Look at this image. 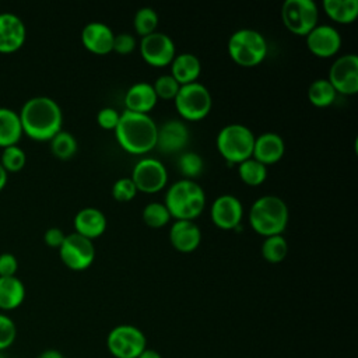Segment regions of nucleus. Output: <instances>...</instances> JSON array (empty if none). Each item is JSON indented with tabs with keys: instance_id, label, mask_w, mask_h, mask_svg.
<instances>
[{
	"instance_id": "nucleus-31",
	"label": "nucleus",
	"mask_w": 358,
	"mask_h": 358,
	"mask_svg": "<svg viewBox=\"0 0 358 358\" xmlns=\"http://www.w3.org/2000/svg\"><path fill=\"white\" fill-rule=\"evenodd\" d=\"M158 25V14L152 7H140L133 18V27L136 32L143 38L155 32Z\"/></svg>"
},
{
	"instance_id": "nucleus-22",
	"label": "nucleus",
	"mask_w": 358,
	"mask_h": 358,
	"mask_svg": "<svg viewBox=\"0 0 358 358\" xmlns=\"http://www.w3.org/2000/svg\"><path fill=\"white\" fill-rule=\"evenodd\" d=\"M157 94L150 83H134L124 94L126 110L137 113H148L157 105Z\"/></svg>"
},
{
	"instance_id": "nucleus-26",
	"label": "nucleus",
	"mask_w": 358,
	"mask_h": 358,
	"mask_svg": "<svg viewBox=\"0 0 358 358\" xmlns=\"http://www.w3.org/2000/svg\"><path fill=\"white\" fill-rule=\"evenodd\" d=\"M323 8L333 21L350 24L358 15V0H323Z\"/></svg>"
},
{
	"instance_id": "nucleus-24",
	"label": "nucleus",
	"mask_w": 358,
	"mask_h": 358,
	"mask_svg": "<svg viewBox=\"0 0 358 358\" xmlns=\"http://www.w3.org/2000/svg\"><path fill=\"white\" fill-rule=\"evenodd\" d=\"M25 299V285L17 275H0V309L11 310Z\"/></svg>"
},
{
	"instance_id": "nucleus-44",
	"label": "nucleus",
	"mask_w": 358,
	"mask_h": 358,
	"mask_svg": "<svg viewBox=\"0 0 358 358\" xmlns=\"http://www.w3.org/2000/svg\"><path fill=\"white\" fill-rule=\"evenodd\" d=\"M7 183V171L4 169V166L0 164V190L6 186Z\"/></svg>"
},
{
	"instance_id": "nucleus-30",
	"label": "nucleus",
	"mask_w": 358,
	"mask_h": 358,
	"mask_svg": "<svg viewBox=\"0 0 358 358\" xmlns=\"http://www.w3.org/2000/svg\"><path fill=\"white\" fill-rule=\"evenodd\" d=\"M77 140L76 137L66 130L57 131L52 138H50V150L55 157L60 159H69L71 158L76 151H77Z\"/></svg>"
},
{
	"instance_id": "nucleus-40",
	"label": "nucleus",
	"mask_w": 358,
	"mask_h": 358,
	"mask_svg": "<svg viewBox=\"0 0 358 358\" xmlns=\"http://www.w3.org/2000/svg\"><path fill=\"white\" fill-rule=\"evenodd\" d=\"M18 268L17 257L10 252L0 253V275H15Z\"/></svg>"
},
{
	"instance_id": "nucleus-35",
	"label": "nucleus",
	"mask_w": 358,
	"mask_h": 358,
	"mask_svg": "<svg viewBox=\"0 0 358 358\" xmlns=\"http://www.w3.org/2000/svg\"><path fill=\"white\" fill-rule=\"evenodd\" d=\"M179 83L171 74L159 76L152 84L157 98L162 99H173L179 91Z\"/></svg>"
},
{
	"instance_id": "nucleus-19",
	"label": "nucleus",
	"mask_w": 358,
	"mask_h": 358,
	"mask_svg": "<svg viewBox=\"0 0 358 358\" xmlns=\"http://www.w3.org/2000/svg\"><path fill=\"white\" fill-rule=\"evenodd\" d=\"M169 241L179 252H193L200 245L201 229L192 220H176L169 228Z\"/></svg>"
},
{
	"instance_id": "nucleus-41",
	"label": "nucleus",
	"mask_w": 358,
	"mask_h": 358,
	"mask_svg": "<svg viewBox=\"0 0 358 358\" xmlns=\"http://www.w3.org/2000/svg\"><path fill=\"white\" fill-rule=\"evenodd\" d=\"M64 238H66V234H64L60 228H57V227H50V228H48V229L45 231V235H43L45 242H46L50 248H57V249H59L60 245L63 243Z\"/></svg>"
},
{
	"instance_id": "nucleus-20",
	"label": "nucleus",
	"mask_w": 358,
	"mask_h": 358,
	"mask_svg": "<svg viewBox=\"0 0 358 358\" xmlns=\"http://www.w3.org/2000/svg\"><path fill=\"white\" fill-rule=\"evenodd\" d=\"M284 151L285 144L282 137L274 131H266L255 137L252 158L267 166L280 161L284 155Z\"/></svg>"
},
{
	"instance_id": "nucleus-18",
	"label": "nucleus",
	"mask_w": 358,
	"mask_h": 358,
	"mask_svg": "<svg viewBox=\"0 0 358 358\" xmlns=\"http://www.w3.org/2000/svg\"><path fill=\"white\" fill-rule=\"evenodd\" d=\"M113 31L101 21L88 22L81 31V42L85 49L96 55H106L113 50Z\"/></svg>"
},
{
	"instance_id": "nucleus-45",
	"label": "nucleus",
	"mask_w": 358,
	"mask_h": 358,
	"mask_svg": "<svg viewBox=\"0 0 358 358\" xmlns=\"http://www.w3.org/2000/svg\"><path fill=\"white\" fill-rule=\"evenodd\" d=\"M0 358H7V357H6L3 352H0Z\"/></svg>"
},
{
	"instance_id": "nucleus-42",
	"label": "nucleus",
	"mask_w": 358,
	"mask_h": 358,
	"mask_svg": "<svg viewBox=\"0 0 358 358\" xmlns=\"http://www.w3.org/2000/svg\"><path fill=\"white\" fill-rule=\"evenodd\" d=\"M38 358H64L63 354L59 351V350H55V348H49V350H45L42 351Z\"/></svg>"
},
{
	"instance_id": "nucleus-17",
	"label": "nucleus",
	"mask_w": 358,
	"mask_h": 358,
	"mask_svg": "<svg viewBox=\"0 0 358 358\" xmlns=\"http://www.w3.org/2000/svg\"><path fill=\"white\" fill-rule=\"evenodd\" d=\"M24 21L11 11L0 13V52L8 53L20 49L25 42Z\"/></svg>"
},
{
	"instance_id": "nucleus-14",
	"label": "nucleus",
	"mask_w": 358,
	"mask_h": 358,
	"mask_svg": "<svg viewBox=\"0 0 358 358\" xmlns=\"http://www.w3.org/2000/svg\"><path fill=\"white\" fill-rule=\"evenodd\" d=\"M213 222L221 229H236L243 217V206L234 194L218 196L210 210Z\"/></svg>"
},
{
	"instance_id": "nucleus-38",
	"label": "nucleus",
	"mask_w": 358,
	"mask_h": 358,
	"mask_svg": "<svg viewBox=\"0 0 358 358\" xmlns=\"http://www.w3.org/2000/svg\"><path fill=\"white\" fill-rule=\"evenodd\" d=\"M119 117H120V113L115 108L106 106V108H102L98 110L96 123L105 130H115V127L119 122Z\"/></svg>"
},
{
	"instance_id": "nucleus-13",
	"label": "nucleus",
	"mask_w": 358,
	"mask_h": 358,
	"mask_svg": "<svg viewBox=\"0 0 358 358\" xmlns=\"http://www.w3.org/2000/svg\"><path fill=\"white\" fill-rule=\"evenodd\" d=\"M140 55L151 66L164 67L171 64L176 55V48L171 36L164 32H152L140 41Z\"/></svg>"
},
{
	"instance_id": "nucleus-25",
	"label": "nucleus",
	"mask_w": 358,
	"mask_h": 358,
	"mask_svg": "<svg viewBox=\"0 0 358 358\" xmlns=\"http://www.w3.org/2000/svg\"><path fill=\"white\" fill-rule=\"evenodd\" d=\"M22 134V126L18 112L0 106V145L17 144Z\"/></svg>"
},
{
	"instance_id": "nucleus-36",
	"label": "nucleus",
	"mask_w": 358,
	"mask_h": 358,
	"mask_svg": "<svg viewBox=\"0 0 358 358\" xmlns=\"http://www.w3.org/2000/svg\"><path fill=\"white\" fill-rule=\"evenodd\" d=\"M15 338H17V326L14 320L7 315L0 313V352L11 347Z\"/></svg>"
},
{
	"instance_id": "nucleus-1",
	"label": "nucleus",
	"mask_w": 358,
	"mask_h": 358,
	"mask_svg": "<svg viewBox=\"0 0 358 358\" xmlns=\"http://www.w3.org/2000/svg\"><path fill=\"white\" fill-rule=\"evenodd\" d=\"M18 115L22 131L35 140H50L62 130L63 112L50 96L36 95L27 99Z\"/></svg>"
},
{
	"instance_id": "nucleus-29",
	"label": "nucleus",
	"mask_w": 358,
	"mask_h": 358,
	"mask_svg": "<svg viewBox=\"0 0 358 358\" xmlns=\"http://www.w3.org/2000/svg\"><path fill=\"white\" fill-rule=\"evenodd\" d=\"M288 253V242L282 235L266 236L262 243V256L270 263H280Z\"/></svg>"
},
{
	"instance_id": "nucleus-23",
	"label": "nucleus",
	"mask_w": 358,
	"mask_h": 358,
	"mask_svg": "<svg viewBox=\"0 0 358 358\" xmlns=\"http://www.w3.org/2000/svg\"><path fill=\"white\" fill-rule=\"evenodd\" d=\"M201 73V63L199 57L193 53L183 52L175 55L171 62V76L179 83V85L190 84L197 81Z\"/></svg>"
},
{
	"instance_id": "nucleus-15",
	"label": "nucleus",
	"mask_w": 358,
	"mask_h": 358,
	"mask_svg": "<svg viewBox=\"0 0 358 358\" xmlns=\"http://www.w3.org/2000/svg\"><path fill=\"white\" fill-rule=\"evenodd\" d=\"M305 38L308 49L317 57H331L341 46L338 29L329 24L316 25Z\"/></svg>"
},
{
	"instance_id": "nucleus-33",
	"label": "nucleus",
	"mask_w": 358,
	"mask_h": 358,
	"mask_svg": "<svg viewBox=\"0 0 358 358\" xmlns=\"http://www.w3.org/2000/svg\"><path fill=\"white\" fill-rule=\"evenodd\" d=\"M178 168L186 179H193V178H197L203 172L204 162H203V158L197 152L187 151V152L180 154V157L178 159Z\"/></svg>"
},
{
	"instance_id": "nucleus-4",
	"label": "nucleus",
	"mask_w": 358,
	"mask_h": 358,
	"mask_svg": "<svg viewBox=\"0 0 358 358\" xmlns=\"http://www.w3.org/2000/svg\"><path fill=\"white\" fill-rule=\"evenodd\" d=\"M288 207L275 194H264L249 208V224L260 235H281L288 224Z\"/></svg>"
},
{
	"instance_id": "nucleus-37",
	"label": "nucleus",
	"mask_w": 358,
	"mask_h": 358,
	"mask_svg": "<svg viewBox=\"0 0 358 358\" xmlns=\"http://www.w3.org/2000/svg\"><path fill=\"white\" fill-rule=\"evenodd\" d=\"M137 187L131 178H119L112 185V196L117 201H129L137 194Z\"/></svg>"
},
{
	"instance_id": "nucleus-16",
	"label": "nucleus",
	"mask_w": 358,
	"mask_h": 358,
	"mask_svg": "<svg viewBox=\"0 0 358 358\" xmlns=\"http://www.w3.org/2000/svg\"><path fill=\"white\" fill-rule=\"evenodd\" d=\"M190 133L186 123L178 119L165 122L162 126H158L157 145L162 152H178L186 147L189 143Z\"/></svg>"
},
{
	"instance_id": "nucleus-43",
	"label": "nucleus",
	"mask_w": 358,
	"mask_h": 358,
	"mask_svg": "<svg viewBox=\"0 0 358 358\" xmlns=\"http://www.w3.org/2000/svg\"><path fill=\"white\" fill-rule=\"evenodd\" d=\"M137 358H162V357H161V354L157 350L147 347Z\"/></svg>"
},
{
	"instance_id": "nucleus-27",
	"label": "nucleus",
	"mask_w": 358,
	"mask_h": 358,
	"mask_svg": "<svg viewBox=\"0 0 358 358\" xmlns=\"http://www.w3.org/2000/svg\"><path fill=\"white\" fill-rule=\"evenodd\" d=\"M336 90L327 78H316L308 87V99L317 108L329 106L336 99Z\"/></svg>"
},
{
	"instance_id": "nucleus-34",
	"label": "nucleus",
	"mask_w": 358,
	"mask_h": 358,
	"mask_svg": "<svg viewBox=\"0 0 358 358\" xmlns=\"http://www.w3.org/2000/svg\"><path fill=\"white\" fill-rule=\"evenodd\" d=\"M25 161H27L25 151L21 147H18L17 144L3 147L0 164L4 166V169L7 172L8 171H11V172L20 171L25 165Z\"/></svg>"
},
{
	"instance_id": "nucleus-3",
	"label": "nucleus",
	"mask_w": 358,
	"mask_h": 358,
	"mask_svg": "<svg viewBox=\"0 0 358 358\" xmlns=\"http://www.w3.org/2000/svg\"><path fill=\"white\" fill-rule=\"evenodd\" d=\"M176 220H194L206 206V193L193 179H179L173 182L165 194L164 203Z\"/></svg>"
},
{
	"instance_id": "nucleus-9",
	"label": "nucleus",
	"mask_w": 358,
	"mask_h": 358,
	"mask_svg": "<svg viewBox=\"0 0 358 358\" xmlns=\"http://www.w3.org/2000/svg\"><path fill=\"white\" fill-rule=\"evenodd\" d=\"M281 18L289 32L306 36L317 25V6L313 0H285L281 7Z\"/></svg>"
},
{
	"instance_id": "nucleus-39",
	"label": "nucleus",
	"mask_w": 358,
	"mask_h": 358,
	"mask_svg": "<svg viewBox=\"0 0 358 358\" xmlns=\"http://www.w3.org/2000/svg\"><path fill=\"white\" fill-rule=\"evenodd\" d=\"M136 49V38L129 32H120L113 36V50L120 55H129Z\"/></svg>"
},
{
	"instance_id": "nucleus-2",
	"label": "nucleus",
	"mask_w": 358,
	"mask_h": 358,
	"mask_svg": "<svg viewBox=\"0 0 358 358\" xmlns=\"http://www.w3.org/2000/svg\"><path fill=\"white\" fill-rule=\"evenodd\" d=\"M158 126L148 113L124 110L115 127L119 145L130 154H145L157 145Z\"/></svg>"
},
{
	"instance_id": "nucleus-7",
	"label": "nucleus",
	"mask_w": 358,
	"mask_h": 358,
	"mask_svg": "<svg viewBox=\"0 0 358 358\" xmlns=\"http://www.w3.org/2000/svg\"><path fill=\"white\" fill-rule=\"evenodd\" d=\"M173 102L179 115L186 120H200L206 117L213 106L208 88L199 81L180 85Z\"/></svg>"
},
{
	"instance_id": "nucleus-11",
	"label": "nucleus",
	"mask_w": 358,
	"mask_h": 358,
	"mask_svg": "<svg viewBox=\"0 0 358 358\" xmlns=\"http://www.w3.org/2000/svg\"><path fill=\"white\" fill-rule=\"evenodd\" d=\"M59 255L63 263L71 270H85L90 267L95 257V248L91 239L71 232L66 235L59 248Z\"/></svg>"
},
{
	"instance_id": "nucleus-10",
	"label": "nucleus",
	"mask_w": 358,
	"mask_h": 358,
	"mask_svg": "<svg viewBox=\"0 0 358 358\" xmlns=\"http://www.w3.org/2000/svg\"><path fill=\"white\" fill-rule=\"evenodd\" d=\"M130 178L138 192L157 193L165 187L168 182V171L159 159L145 157L134 164Z\"/></svg>"
},
{
	"instance_id": "nucleus-21",
	"label": "nucleus",
	"mask_w": 358,
	"mask_h": 358,
	"mask_svg": "<svg viewBox=\"0 0 358 358\" xmlns=\"http://www.w3.org/2000/svg\"><path fill=\"white\" fill-rule=\"evenodd\" d=\"M74 228L77 234L92 241L105 232L106 217L99 208L84 207L74 215Z\"/></svg>"
},
{
	"instance_id": "nucleus-28",
	"label": "nucleus",
	"mask_w": 358,
	"mask_h": 358,
	"mask_svg": "<svg viewBox=\"0 0 358 358\" xmlns=\"http://www.w3.org/2000/svg\"><path fill=\"white\" fill-rule=\"evenodd\" d=\"M238 173L242 182H245L246 185L259 186L267 178V166L250 157L239 164Z\"/></svg>"
},
{
	"instance_id": "nucleus-12",
	"label": "nucleus",
	"mask_w": 358,
	"mask_h": 358,
	"mask_svg": "<svg viewBox=\"0 0 358 358\" xmlns=\"http://www.w3.org/2000/svg\"><path fill=\"white\" fill-rule=\"evenodd\" d=\"M327 80L336 92L354 95L358 92V56L347 53L338 56L330 66Z\"/></svg>"
},
{
	"instance_id": "nucleus-32",
	"label": "nucleus",
	"mask_w": 358,
	"mask_h": 358,
	"mask_svg": "<svg viewBox=\"0 0 358 358\" xmlns=\"http://www.w3.org/2000/svg\"><path fill=\"white\" fill-rule=\"evenodd\" d=\"M143 220L151 228H162L169 222L171 214L164 203L151 201L143 208Z\"/></svg>"
},
{
	"instance_id": "nucleus-6",
	"label": "nucleus",
	"mask_w": 358,
	"mask_h": 358,
	"mask_svg": "<svg viewBox=\"0 0 358 358\" xmlns=\"http://www.w3.org/2000/svg\"><path fill=\"white\" fill-rule=\"evenodd\" d=\"M253 131L242 123H228L217 134L215 143L220 154L229 164H241L252 157L255 144Z\"/></svg>"
},
{
	"instance_id": "nucleus-8",
	"label": "nucleus",
	"mask_w": 358,
	"mask_h": 358,
	"mask_svg": "<svg viewBox=\"0 0 358 358\" xmlns=\"http://www.w3.org/2000/svg\"><path fill=\"white\" fill-rule=\"evenodd\" d=\"M106 348L115 358H137L147 348V337L133 324H117L106 336Z\"/></svg>"
},
{
	"instance_id": "nucleus-5",
	"label": "nucleus",
	"mask_w": 358,
	"mask_h": 358,
	"mask_svg": "<svg viewBox=\"0 0 358 358\" xmlns=\"http://www.w3.org/2000/svg\"><path fill=\"white\" fill-rule=\"evenodd\" d=\"M268 45L263 34L252 28H241L228 39V55L239 66L260 64L267 56Z\"/></svg>"
}]
</instances>
